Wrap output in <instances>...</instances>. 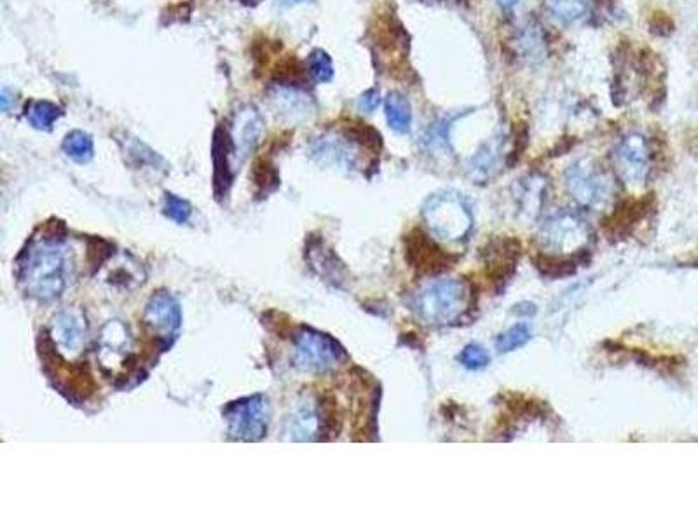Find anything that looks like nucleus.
Masks as SVG:
<instances>
[{"label":"nucleus","mask_w":698,"mask_h":523,"mask_svg":"<svg viewBox=\"0 0 698 523\" xmlns=\"http://www.w3.org/2000/svg\"><path fill=\"white\" fill-rule=\"evenodd\" d=\"M16 276L27 297L39 302L60 299L74 278V257L63 236L34 237L16 262Z\"/></svg>","instance_id":"nucleus-1"},{"label":"nucleus","mask_w":698,"mask_h":523,"mask_svg":"<svg viewBox=\"0 0 698 523\" xmlns=\"http://www.w3.org/2000/svg\"><path fill=\"white\" fill-rule=\"evenodd\" d=\"M469 290L463 279L444 278L423 285L409 300L416 318L431 327L456 321L466 311Z\"/></svg>","instance_id":"nucleus-2"},{"label":"nucleus","mask_w":698,"mask_h":523,"mask_svg":"<svg viewBox=\"0 0 698 523\" xmlns=\"http://www.w3.org/2000/svg\"><path fill=\"white\" fill-rule=\"evenodd\" d=\"M423 219L435 237L449 243L463 241L473 227L471 212L465 199L456 194L429 197L423 208Z\"/></svg>","instance_id":"nucleus-3"},{"label":"nucleus","mask_w":698,"mask_h":523,"mask_svg":"<svg viewBox=\"0 0 698 523\" xmlns=\"http://www.w3.org/2000/svg\"><path fill=\"white\" fill-rule=\"evenodd\" d=\"M346 358L343 345L328 334L303 327L294 336V365L308 374H325Z\"/></svg>","instance_id":"nucleus-4"},{"label":"nucleus","mask_w":698,"mask_h":523,"mask_svg":"<svg viewBox=\"0 0 698 523\" xmlns=\"http://www.w3.org/2000/svg\"><path fill=\"white\" fill-rule=\"evenodd\" d=\"M224 419L228 433L239 442H259L268 435L271 403L264 394H252L226 405Z\"/></svg>","instance_id":"nucleus-5"},{"label":"nucleus","mask_w":698,"mask_h":523,"mask_svg":"<svg viewBox=\"0 0 698 523\" xmlns=\"http://www.w3.org/2000/svg\"><path fill=\"white\" fill-rule=\"evenodd\" d=\"M568 188L586 208H602L615 195L613 178L594 161L583 159L568 171Z\"/></svg>","instance_id":"nucleus-6"},{"label":"nucleus","mask_w":698,"mask_h":523,"mask_svg":"<svg viewBox=\"0 0 698 523\" xmlns=\"http://www.w3.org/2000/svg\"><path fill=\"white\" fill-rule=\"evenodd\" d=\"M87 330V320L80 309H65L51 320L49 338L60 356L76 360L86 347Z\"/></svg>","instance_id":"nucleus-7"},{"label":"nucleus","mask_w":698,"mask_h":523,"mask_svg":"<svg viewBox=\"0 0 698 523\" xmlns=\"http://www.w3.org/2000/svg\"><path fill=\"white\" fill-rule=\"evenodd\" d=\"M613 161L621 180L627 184H641L646 180L652 162L648 140L639 133H628L617 144Z\"/></svg>","instance_id":"nucleus-8"},{"label":"nucleus","mask_w":698,"mask_h":523,"mask_svg":"<svg viewBox=\"0 0 698 523\" xmlns=\"http://www.w3.org/2000/svg\"><path fill=\"white\" fill-rule=\"evenodd\" d=\"M590 237V228L582 217L564 212L550 219L544 224L540 239L546 250L552 252H573L582 248Z\"/></svg>","instance_id":"nucleus-9"},{"label":"nucleus","mask_w":698,"mask_h":523,"mask_svg":"<svg viewBox=\"0 0 698 523\" xmlns=\"http://www.w3.org/2000/svg\"><path fill=\"white\" fill-rule=\"evenodd\" d=\"M145 325L155 332L166 347L171 345L182 327V309L171 294L159 290L149 299L144 314Z\"/></svg>","instance_id":"nucleus-10"},{"label":"nucleus","mask_w":698,"mask_h":523,"mask_svg":"<svg viewBox=\"0 0 698 523\" xmlns=\"http://www.w3.org/2000/svg\"><path fill=\"white\" fill-rule=\"evenodd\" d=\"M262 128H264L262 115L255 107L246 105L236 113L233 129L229 131L231 147H233L234 171L237 166H241L246 161L252 150L257 147L259 138L262 135Z\"/></svg>","instance_id":"nucleus-11"},{"label":"nucleus","mask_w":698,"mask_h":523,"mask_svg":"<svg viewBox=\"0 0 698 523\" xmlns=\"http://www.w3.org/2000/svg\"><path fill=\"white\" fill-rule=\"evenodd\" d=\"M131 347L133 340L131 334L128 332V327L120 321H109L98 340V360L104 370L114 372L117 369L124 367L131 360Z\"/></svg>","instance_id":"nucleus-12"},{"label":"nucleus","mask_w":698,"mask_h":523,"mask_svg":"<svg viewBox=\"0 0 698 523\" xmlns=\"http://www.w3.org/2000/svg\"><path fill=\"white\" fill-rule=\"evenodd\" d=\"M323 429V413L318 409L314 398H303L292 415L287 419L285 435L292 442H314L320 438Z\"/></svg>","instance_id":"nucleus-13"},{"label":"nucleus","mask_w":698,"mask_h":523,"mask_svg":"<svg viewBox=\"0 0 698 523\" xmlns=\"http://www.w3.org/2000/svg\"><path fill=\"white\" fill-rule=\"evenodd\" d=\"M212 157H213V188L217 197L228 195L231 184H233L234 166H233V147H231V138L229 131L226 128H217L213 133V147H212Z\"/></svg>","instance_id":"nucleus-14"},{"label":"nucleus","mask_w":698,"mask_h":523,"mask_svg":"<svg viewBox=\"0 0 698 523\" xmlns=\"http://www.w3.org/2000/svg\"><path fill=\"white\" fill-rule=\"evenodd\" d=\"M353 142V140H351ZM349 140L323 138L312 145V157L323 164H336L341 168H353L356 164V152Z\"/></svg>","instance_id":"nucleus-15"},{"label":"nucleus","mask_w":698,"mask_h":523,"mask_svg":"<svg viewBox=\"0 0 698 523\" xmlns=\"http://www.w3.org/2000/svg\"><path fill=\"white\" fill-rule=\"evenodd\" d=\"M272 104L276 109L288 117L304 119L311 113V100L308 95L301 93L295 87L278 86L271 93Z\"/></svg>","instance_id":"nucleus-16"},{"label":"nucleus","mask_w":698,"mask_h":523,"mask_svg":"<svg viewBox=\"0 0 698 523\" xmlns=\"http://www.w3.org/2000/svg\"><path fill=\"white\" fill-rule=\"evenodd\" d=\"M544 5L564 25L582 23L594 11V0H544Z\"/></svg>","instance_id":"nucleus-17"},{"label":"nucleus","mask_w":698,"mask_h":523,"mask_svg":"<svg viewBox=\"0 0 698 523\" xmlns=\"http://www.w3.org/2000/svg\"><path fill=\"white\" fill-rule=\"evenodd\" d=\"M409 255L414 267H420L423 270L438 272L449 265V257L444 255L433 243H429L425 236H418L416 241H411Z\"/></svg>","instance_id":"nucleus-18"},{"label":"nucleus","mask_w":698,"mask_h":523,"mask_svg":"<svg viewBox=\"0 0 698 523\" xmlns=\"http://www.w3.org/2000/svg\"><path fill=\"white\" fill-rule=\"evenodd\" d=\"M385 113L389 128L396 133H409L412 126V109L402 93H389L385 100Z\"/></svg>","instance_id":"nucleus-19"},{"label":"nucleus","mask_w":698,"mask_h":523,"mask_svg":"<svg viewBox=\"0 0 698 523\" xmlns=\"http://www.w3.org/2000/svg\"><path fill=\"white\" fill-rule=\"evenodd\" d=\"M63 115V111L51 102L46 100H37L30 102L25 109V117L32 124V128L40 129V131H51L53 124Z\"/></svg>","instance_id":"nucleus-20"},{"label":"nucleus","mask_w":698,"mask_h":523,"mask_svg":"<svg viewBox=\"0 0 698 523\" xmlns=\"http://www.w3.org/2000/svg\"><path fill=\"white\" fill-rule=\"evenodd\" d=\"M62 149L67 154V157H71L79 164H86L95 157V142H93L91 135H87L86 131H80V129L71 131L63 138Z\"/></svg>","instance_id":"nucleus-21"},{"label":"nucleus","mask_w":698,"mask_h":523,"mask_svg":"<svg viewBox=\"0 0 698 523\" xmlns=\"http://www.w3.org/2000/svg\"><path fill=\"white\" fill-rule=\"evenodd\" d=\"M162 213L170 220H173L175 224H187L189 219L193 217V206L186 199H182L171 192H164Z\"/></svg>","instance_id":"nucleus-22"},{"label":"nucleus","mask_w":698,"mask_h":523,"mask_svg":"<svg viewBox=\"0 0 698 523\" xmlns=\"http://www.w3.org/2000/svg\"><path fill=\"white\" fill-rule=\"evenodd\" d=\"M308 69H310L311 77L316 82H328L334 77L332 58L325 51H321V49H314L311 53L310 60H308Z\"/></svg>","instance_id":"nucleus-23"},{"label":"nucleus","mask_w":698,"mask_h":523,"mask_svg":"<svg viewBox=\"0 0 698 523\" xmlns=\"http://www.w3.org/2000/svg\"><path fill=\"white\" fill-rule=\"evenodd\" d=\"M529 340H531V332H529L528 325L520 323V325L511 327L508 332H504L503 336L498 338L496 347L500 353H510V351H515L517 347L526 345Z\"/></svg>","instance_id":"nucleus-24"},{"label":"nucleus","mask_w":698,"mask_h":523,"mask_svg":"<svg viewBox=\"0 0 698 523\" xmlns=\"http://www.w3.org/2000/svg\"><path fill=\"white\" fill-rule=\"evenodd\" d=\"M460 360H461V363L465 365L466 369L480 370V369L487 367L489 353L482 345H478V344H469L463 349Z\"/></svg>","instance_id":"nucleus-25"},{"label":"nucleus","mask_w":698,"mask_h":523,"mask_svg":"<svg viewBox=\"0 0 698 523\" xmlns=\"http://www.w3.org/2000/svg\"><path fill=\"white\" fill-rule=\"evenodd\" d=\"M128 155H129L131 159H135L137 166H138V164H140V166L151 164V166H154L155 168L157 164H164L162 159H161L155 152H153L147 145H144V144L138 142V140H133V142H131V145L128 147Z\"/></svg>","instance_id":"nucleus-26"},{"label":"nucleus","mask_w":698,"mask_h":523,"mask_svg":"<svg viewBox=\"0 0 698 523\" xmlns=\"http://www.w3.org/2000/svg\"><path fill=\"white\" fill-rule=\"evenodd\" d=\"M379 104H381V96L378 89H369L360 98V109L363 112H374L379 107Z\"/></svg>","instance_id":"nucleus-27"},{"label":"nucleus","mask_w":698,"mask_h":523,"mask_svg":"<svg viewBox=\"0 0 698 523\" xmlns=\"http://www.w3.org/2000/svg\"><path fill=\"white\" fill-rule=\"evenodd\" d=\"M11 105H14V100H11L9 91L4 89L2 95H0V107H2V112H7V111L11 109Z\"/></svg>","instance_id":"nucleus-28"},{"label":"nucleus","mask_w":698,"mask_h":523,"mask_svg":"<svg viewBox=\"0 0 698 523\" xmlns=\"http://www.w3.org/2000/svg\"><path fill=\"white\" fill-rule=\"evenodd\" d=\"M498 2H500V5L503 9H511V7H515L519 4V0H498Z\"/></svg>","instance_id":"nucleus-29"},{"label":"nucleus","mask_w":698,"mask_h":523,"mask_svg":"<svg viewBox=\"0 0 698 523\" xmlns=\"http://www.w3.org/2000/svg\"><path fill=\"white\" fill-rule=\"evenodd\" d=\"M303 2H311V0H283L285 5H294V4H303Z\"/></svg>","instance_id":"nucleus-30"}]
</instances>
